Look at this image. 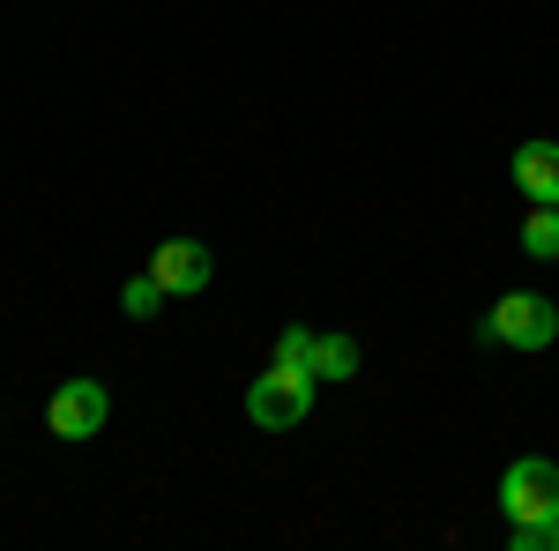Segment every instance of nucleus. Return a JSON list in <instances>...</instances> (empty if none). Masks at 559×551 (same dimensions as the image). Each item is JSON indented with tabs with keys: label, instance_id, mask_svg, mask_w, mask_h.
Segmentation results:
<instances>
[{
	"label": "nucleus",
	"instance_id": "f257e3e1",
	"mask_svg": "<svg viewBox=\"0 0 559 551\" xmlns=\"http://www.w3.org/2000/svg\"><path fill=\"white\" fill-rule=\"evenodd\" d=\"M485 343H500V350H552L559 306L545 291H500V306L485 313Z\"/></svg>",
	"mask_w": 559,
	"mask_h": 551
},
{
	"label": "nucleus",
	"instance_id": "f03ea898",
	"mask_svg": "<svg viewBox=\"0 0 559 551\" xmlns=\"http://www.w3.org/2000/svg\"><path fill=\"white\" fill-rule=\"evenodd\" d=\"M306 410H313V373L306 366H269L247 387V418L261 432H292V424H306Z\"/></svg>",
	"mask_w": 559,
	"mask_h": 551
},
{
	"label": "nucleus",
	"instance_id": "7ed1b4c3",
	"mask_svg": "<svg viewBox=\"0 0 559 551\" xmlns=\"http://www.w3.org/2000/svg\"><path fill=\"white\" fill-rule=\"evenodd\" d=\"M500 507H508V522H552L559 514V463L515 455V463L500 469Z\"/></svg>",
	"mask_w": 559,
	"mask_h": 551
},
{
	"label": "nucleus",
	"instance_id": "20e7f679",
	"mask_svg": "<svg viewBox=\"0 0 559 551\" xmlns=\"http://www.w3.org/2000/svg\"><path fill=\"white\" fill-rule=\"evenodd\" d=\"M112 418V395L105 381H60L52 387V403H45V424H52V440H97Z\"/></svg>",
	"mask_w": 559,
	"mask_h": 551
},
{
	"label": "nucleus",
	"instance_id": "39448f33",
	"mask_svg": "<svg viewBox=\"0 0 559 551\" xmlns=\"http://www.w3.org/2000/svg\"><path fill=\"white\" fill-rule=\"evenodd\" d=\"M150 276L165 284V298H202L210 276H216V261H210L202 239H165V247L150 254Z\"/></svg>",
	"mask_w": 559,
	"mask_h": 551
},
{
	"label": "nucleus",
	"instance_id": "423d86ee",
	"mask_svg": "<svg viewBox=\"0 0 559 551\" xmlns=\"http://www.w3.org/2000/svg\"><path fill=\"white\" fill-rule=\"evenodd\" d=\"M508 171H515L522 202H552L559 209V142H522L508 157Z\"/></svg>",
	"mask_w": 559,
	"mask_h": 551
},
{
	"label": "nucleus",
	"instance_id": "0eeeda50",
	"mask_svg": "<svg viewBox=\"0 0 559 551\" xmlns=\"http://www.w3.org/2000/svg\"><path fill=\"white\" fill-rule=\"evenodd\" d=\"M306 373H313V381H350V373H358V343L350 336H313Z\"/></svg>",
	"mask_w": 559,
	"mask_h": 551
},
{
	"label": "nucleus",
	"instance_id": "6e6552de",
	"mask_svg": "<svg viewBox=\"0 0 559 551\" xmlns=\"http://www.w3.org/2000/svg\"><path fill=\"white\" fill-rule=\"evenodd\" d=\"M522 254L530 261H559V209L552 202H530V216H522Z\"/></svg>",
	"mask_w": 559,
	"mask_h": 551
},
{
	"label": "nucleus",
	"instance_id": "1a4fd4ad",
	"mask_svg": "<svg viewBox=\"0 0 559 551\" xmlns=\"http://www.w3.org/2000/svg\"><path fill=\"white\" fill-rule=\"evenodd\" d=\"M508 551H559V514L552 522H515L508 529Z\"/></svg>",
	"mask_w": 559,
	"mask_h": 551
},
{
	"label": "nucleus",
	"instance_id": "9d476101",
	"mask_svg": "<svg viewBox=\"0 0 559 551\" xmlns=\"http://www.w3.org/2000/svg\"><path fill=\"white\" fill-rule=\"evenodd\" d=\"M120 306H128L134 321H150V313H157V306H165V284H157V276H150V268H142V276H134L128 291H120Z\"/></svg>",
	"mask_w": 559,
	"mask_h": 551
},
{
	"label": "nucleus",
	"instance_id": "9b49d317",
	"mask_svg": "<svg viewBox=\"0 0 559 551\" xmlns=\"http://www.w3.org/2000/svg\"><path fill=\"white\" fill-rule=\"evenodd\" d=\"M306 350H313V336L306 328H284L276 336V366H306Z\"/></svg>",
	"mask_w": 559,
	"mask_h": 551
}]
</instances>
